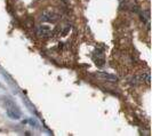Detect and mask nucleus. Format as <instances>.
<instances>
[{
	"instance_id": "f257e3e1",
	"label": "nucleus",
	"mask_w": 152,
	"mask_h": 136,
	"mask_svg": "<svg viewBox=\"0 0 152 136\" xmlns=\"http://www.w3.org/2000/svg\"><path fill=\"white\" fill-rule=\"evenodd\" d=\"M6 111H7V114L9 116V118L12 119H20L21 118V112L20 110L17 109V106L10 102V101H7V104H6Z\"/></svg>"
},
{
	"instance_id": "f03ea898",
	"label": "nucleus",
	"mask_w": 152,
	"mask_h": 136,
	"mask_svg": "<svg viewBox=\"0 0 152 136\" xmlns=\"http://www.w3.org/2000/svg\"><path fill=\"white\" fill-rule=\"evenodd\" d=\"M60 16L57 14H54V13H45L44 15L41 16V20L44 22H56L58 20Z\"/></svg>"
},
{
	"instance_id": "7ed1b4c3",
	"label": "nucleus",
	"mask_w": 152,
	"mask_h": 136,
	"mask_svg": "<svg viewBox=\"0 0 152 136\" xmlns=\"http://www.w3.org/2000/svg\"><path fill=\"white\" fill-rule=\"evenodd\" d=\"M37 33L40 37H42V38H47V37L52 36V30L48 26H40L38 31H37Z\"/></svg>"
},
{
	"instance_id": "20e7f679",
	"label": "nucleus",
	"mask_w": 152,
	"mask_h": 136,
	"mask_svg": "<svg viewBox=\"0 0 152 136\" xmlns=\"http://www.w3.org/2000/svg\"><path fill=\"white\" fill-rule=\"evenodd\" d=\"M97 76L101 77V78H103L104 80H107V81H112V83L117 81V77L111 76V75H107V73H99Z\"/></svg>"
},
{
	"instance_id": "39448f33",
	"label": "nucleus",
	"mask_w": 152,
	"mask_h": 136,
	"mask_svg": "<svg viewBox=\"0 0 152 136\" xmlns=\"http://www.w3.org/2000/svg\"><path fill=\"white\" fill-rule=\"evenodd\" d=\"M140 80H141L142 83H150V73H149V72H144V73H142L141 77H140Z\"/></svg>"
}]
</instances>
